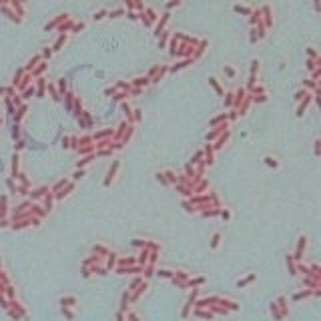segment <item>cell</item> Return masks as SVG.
Here are the masks:
<instances>
[{
  "mask_svg": "<svg viewBox=\"0 0 321 321\" xmlns=\"http://www.w3.org/2000/svg\"><path fill=\"white\" fill-rule=\"evenodd\" d=\"M167 18H169V14H163V18H160L159 24H157V32H155V34H160V30H163L165 24H167Z\"/></svg>",
  "mask_w": 321,
  "mask_h": 321,
  "instance_id": "6da1fadb",
  "label": "cell"
},
{
  "mask_svg": "<svg viewBox=\"0 0 321 321\" xmlns=\"http://www.w3.org/2000/svg\"><path fill=\"white\" fill-rule=\"evenodd\" d=\"M259 20H261V10H257V12L251 14V24H259Z\"/></svg>",
  "mask_w": 321,
  "mask_h": 321,
  "instance_id": "7a4b0ae2",
  "label": "cell"
},
{
  "mask_svg": "<svg viewBox=\"0 0 321 321\" xmlns=\"http://www.w3.org/2000/svg\"><path fill=\"white\" fill-rule=\"evenodd\" d=\"M191 64V58H187V60H181L179 64H175L173 66V70H179V68H183V66H189Z\"/></svg>",
  "mask_w": 321,
  "mask_h": 321,
  "instance_id": "3957f363",
  "label": "cell"
},
{
  "mask_svg": "<svg viewBox=\"0 0 321 321\" xmlns=\"http://www.w3.org/2000/svg\"><path fill=\"white\" fill-rule=\"evenodd\" d=\"M263 14H265V22H267V26L271 24V10H269V6L263 8Z\"/></svg>",
  "mask_w": 321,
  "mask_h": 321,
  "instance_id": "277c9868",
  "label": "cell"
},
{
  "mask_svg": "<svg viewBox=\"0 0 321 321\" xmlns=\"http://www.w3.org/2000/svg\"><path fill=\"white\" fill-rule=\"evenodd\" d=\"M235 10H237V12H241V14H251V10H249V8H245V6H235Z\"/></svg>",
  "mask_w": 321,
  "mask_h": 321,
  "instance_id": "5b68a950",
  "label": "cell"
},
{
  "mask_svg": "<svg viewBox=\"0 0 321 321\" xmlns=\"http://www.w3.org/2000/svg\"><path fill=\"white\" fill-rule=\"evenodd\" d=\"M147 16H149L151 20H157V14H155L153 10H147Z\"/></svg>",
  "mask_w": 321,
  "mask_h": 321,
  "instance_id": "8992f818",
  "label": "cell"
},
{
  "mask_svg": "<svg viewBox=\"0 0 321 321\" xmlns=\"http://www.w3.org/2000/svg\"><path fill=\"white\" fill-rule=\"evenodd\" d=\"M179 4V0H171V2H167V8H173V6H177Z\"/></svg>",
  "mask_w": 321,
  "mask_h": 321,
  "instance_id": "52a82bcc",
  "label": "cell"
},
{
  "mask_svg": "<svg viewBox=\"0 0 321 321\" xmlns=\"http://www.w3.org/2000/svg\"><path fill=\"white\" fill-rule=\"evenodd\" d=\"M120 14H122V10H114V12L110 14V16H113V18H116V16H120Z\"/></svg>",
  "mask_w": 321,
  "mask_h": 321,
  "instance_id": "ba28073f",
  "label": "cell"
},
{
  "mask_svg": "<svg viewBox=\"0 0 321 321\" xmlns=\"http://www.w3.org/2000/svg\"><path fill=\"white\" fill-rule=\"evenodd\" d=\"M128 18H131V20H137V18H140V16H137L134 12H128Z\"/></svg>",
  "mask_w": 321,
  "mask_h": 321,
  "instance_id": "9c48e42d",
  "label": "cell"
}]
</instances>
